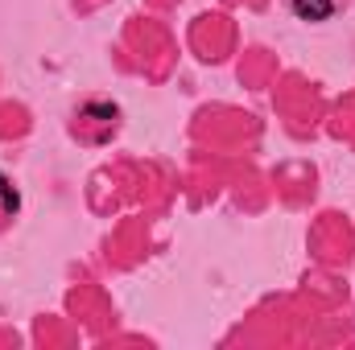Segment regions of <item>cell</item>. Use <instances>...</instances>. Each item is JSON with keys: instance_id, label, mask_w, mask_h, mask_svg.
<instances>
[{"instance_id": "obj_1", "label": "cell", "mask_w": 355, "mask_h": 350, "mask_svg": "<svg viewBox=\"0 0 355 350\" xmlns=\"http://www.w3.org/2000/svg\"><path fill=\"white\" fill-rule=\"evenodd\" d=\"M120 128V107L116 103H83L75 116V136L87 145H103V136H112Z\"/></svg>"}, {"instance_id": "obj_2", "label": "cell", "mask_w": 355, "mask_h": 350, "mask_svg": "<svg viewBox=\"0 0 355 350\" xmlns=\"http://www.w3.org/2000/svg\"><path fill=\"white\" fill-rule=\"evenodd\" d=\"M343 8V0H289V12L297 17V21H331L335 12Z\"/></svg>"}, {"instance_id": "obj_3", "label": "cell", "mask_w": 355, "mask_h": 350, "mask_svg": "<svg viewBox=\"0 0 355 350\" xmlns=\"http://www.w3.org/2000/svg\"><path fill=\"white\" fill-rule=\"evenodd\" d=\"M21 214V190L12 185V177L0 174V231Z\"/></svg>"}]
</instances>
